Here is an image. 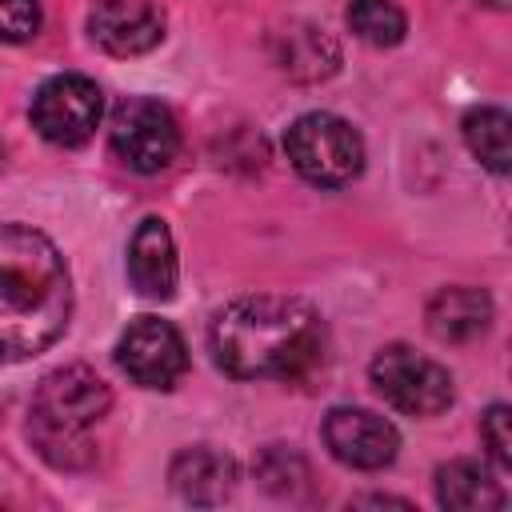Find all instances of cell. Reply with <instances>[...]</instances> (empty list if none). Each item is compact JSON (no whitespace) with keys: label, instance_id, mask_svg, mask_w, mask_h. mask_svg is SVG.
<instances>
[{"label":"cell","instance_id":"obj_9","mask_svg":"<svg viewBox=\"0 0 512 512\" xmlns=\"http://www.w3.org/2000/svg\"><path fill=\"white\" fill-rule=\"evenodd\" d=\"M328 452L360 472H380L400 452V432L392 420H384L372 408H332L320 428Z\"/></svg>","mask_w":512,"mask_h":512},{"label":"cell","instance_id":"obj_7","mask_svg":"<svg viewBox=\"0 0 512 512\" xmlns=\"http://www.w3.org/2000/svg\"><path fill=\"white\" fill-rule=\"evenodd\" d=\"M32 128L60 148H80L92 140V132L100 128L104 116V92L96 88V80L80 76V72H56L48 76L36 96H32Z\"/></svg>","mask_w":512,"mask_h":512},{"label":"cell","instance_id":"obj_4","mask_svg":"<svg viewBox=\"0 0 512 512\" xmlns=\"http://www.w3.org/2000/svg\"><path fill=\"white\" fill-rule=\"evenodd\" d=\"M292 168L320 188H344L364 172V140L336 112H304L284 132Z\"/></svg>","mask_w":512,"mask_h":512},{"label":"cell","instance_id":"obj_19","mask_svg":"<svg viewBox=\"0 0 512 512\" xmlns=\"http://www.w3.org/2000/svg\"><path fill=\"white\" fill-rule=\"evenodd\" d=\"M40 32V0H0V40L24 44Z\"/></svg>","mask_w":512,"mask_h":512},{"label":"cell","instance_id":"obj_6","mask_svg":"<svg viewBox=\"0 0 512 512\" xmlns=\"http://www.w3.org/2000/svg\"><path fill=\"white\" fill-rule=\"evenodd\" d=\"M108 144L120 164H128L140 176L164 172L180 152V124L168 104L152 96H128L112 108L108 120Z\"/></svg>","mask_w":512,"mask_h":512},{"label":"cell","instance_id":"obj_2","mask_svg":"<svg viewBox=\"0 0 512 512\" xmlns=\"http://www.w3.org/2000/svg\"><path fill=\"white\" fill-rule=\"evenodd\" d=\"M72 316V276L60 248L32 224L0 220V360H32Z\"/></svg>","mask_w":512,"mask_h":512},{"label":"cell","instance_id":"obj_5","mask_svg":"<svg viewBox=\"0 0 512 512\" xmlns=\"http://www.w3.org/2000/svg\"><path fill=\"white\" fill-rule=\"evenodd\" d=\"M368 376L372 388L404 416H440L456 396L448 368L408 344L380 348L368 364Z\"/></svg>","mask_w":512,"mask_h":512},{"label":"cell","instance_id":"obj_18","mask_svg":"<svg viewBox=\"0 0 512 512\" xmlns=\"http://www.w3.org/2000/svg\"><path fill=\"white\" fill-rule=\"evenodd\" d=\"M256 480L272 496H296V488H304V480H308V464L300 452H292L284 444H268L256 456Z\"/></svg>","mask_w":512,"mask_h":512},{"label":"cell","instance_id":"obj_8","mask_svg":"<svg viewBox=\"0 0 512 512\" xmlns=\"http://www.w3.org/2000/svg\"><path fill=\"white\" fill-rule=\"evenodd\" d=\"M116 364L132 384L168 392L188 372V344L168 320L136 316L116 340Z\"/></svg>","mask_w":512,"mask_h":512},{"label":"cell","instance_id":"obj_16","mask_svg":"<svg viewBox=\"0 0 512 512\" xmlns=\"http://www.w3.org/2000/svg\"><path fill=\"white\" fill-rule=\"evenodd\" d=\"M460 128H464L468 152H472L488 172L504 176V172H508V160H512V148H508V128H512V120H508V112L496 108V104H480V108H472V112L464 116Z\"/></svg>","mask_w":512,"mask_h":512},{"label":"cell","instance_id":"obj_1","mask_svg":"<svg viewBox=\"0 0 512 512\" xmlns=\"http://www.w3.org/2000/svg\"><path fill=\"white\" fill-rule=\"evenodd\" d=\"M212 360L236 380H304L328 348L324 320L296 296H240L208 328Z\"/></svg>","mask_w":512,"mask_h":512},{"label":"cell","instance_id":"obj_17","mask_svg":"<svg viewBox=\"0 0 512 512\" xmlns=\"http://www.w3.org/2000/svg\"><path fill=\"white\" fill-rule=\"evenodd\" d=\"M344 16H348L352 36L372 48H392L408 32V16L392 0H352Z\"/></svg>","mask_w":512,"mask_h":512},{"label":"cell","instance_id":"obj_3","mask_svg":"<svg viewBox=\"0 0 512 512\" xmlns=\"http://www.w3.org/2000/svg\"><path fill=\"white\" fill-rule=\"evenodd\" d=\"M112 392L88 364H64L36 384L28 408V436L52 468H84L96 448L88 432L108 416Z\"/></svg>","mask_w":512,"mask_h":512},{"label":"cell","instance_id":"obj_13","mask_svg":"<svg viewBox=\"0 0 512 512\" xmlns=\"http://www.w3.org/2000/svg\"><path fill=\"white\" fill-rule=\"evenodd\" d=\"M424 320H428V332L440 344H468V340L488 332V324H492V296L484 288H472V284L440 288L428 300Z\"/></svg>","mask_w":512,"mask_h":512},{"label":"cell","instance_id":"obj_14","mask_svg":"<svg viewBox=\"0 0 512 512\" xmlns=\"http://www.w3.org/2000/svg\"><path fill=\"white\" fill-rule=\"evenodd\" d=\"M276 64L292 76V80H324L340 68V48L324 28L312 24H288L284 32H276Z\"/></svg>","mask_w":512,"mask_h":512},{"label":"cell","instance_id":"obj_11","mask_svg":"<svg viewBox=\"0 0 512 512\" xmlns=\"http://www.w3.org/2000/svg\"><path fill=\"white\" fill-rule=\"evenodd\" d=\"M128 280L144 300H168L180 280L176 244L160 216H144L128 240Z\"/></svg>","mask_w":512,"mask_h":512},{"label":"cell","instance_id":"obj_21","mask_svg":"<svg viewBox=\"0 0 512 512\" xmlns=\"http://www.w3.org/2000/svg\"><path fill=\"white\" fill-rule=\"evenodd\" d=\"M488 4H496V8H504V4H508V0H488Z\"/></svg>","mask_w":512,"mask_h":512},{"label":"cell","instance_id":"obj_12","mask_svg":"<svg viewBox=\"0 0 512 512\" xmlns=\"http://www.w3.org/2000/svg\"><path fill=\"white\" fill-rule=\"evenodd\" d=\"M168 480H172V492L188 504H224L236 488V460L220 448L196 444L172 456Z\"/></svg>","mask_w":512,"mask_h":512},{"label":"cell","instance_id":"obj_15","mask_svg":"<svg viewBox=\"0 0 512 512\" xmlns=\"http://www.w3.org/2000/svg\"><path fill=\"white\" fill-rule=\"evenodd\" d=\"M436 500L452 512H488L504 508V488L480 460H448L436 468Z\"/></svg>","mask_w":512,"mask_h":512},{"label":"cell","instance_id":"obj_20","mask_svg":"<svg viewBox=\"0 0 512 512\" xmlns=\"http://www.w3.org/2000/svg\"><path fill=\"white\" fill-rule=\"evenodd\" d=\"M480 440L488 444V456L500 468H512V436H508V404H492L480 416Z\"/></svg>","mask_w":512,"mask_h":512},{"label":"cell","instance_id":"obj_10","mask_svg":"<svg viewBox=\"0 0 512 512\" xmlns=\"http://www.w3.org/2000/svg\"><path fill=\"white\" fill-rule=\"evenodd\" d=\"M88 32L108 56H144L164 40V12L152 0H100Z\"/></svg>","mask_w":512,"mask_h":512}]
</instances>
